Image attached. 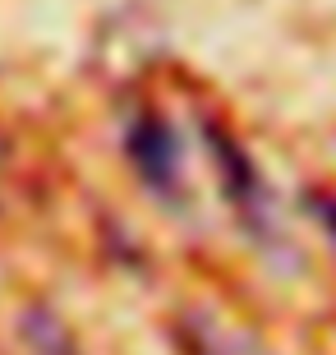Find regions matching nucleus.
Returning <instances> with one entry per match:
<instances>
[{
	"label": "nucleus",
	"instance_id": "nucleus-1",
	"mask_svg": "<svg viewBox=\"0 0 336 355\" xmlns=\"http://www.w3.org/2000/svg\"><path fill=\"white\" fill-rule=\"evenodd\" d=\"M203 139H207V153H212V166H217V175H221V194H226V203L235 208L240 226H245L267 254H290L285 231H281V212H276V198H272V189L263 184L254 157H249L221 125H207Z\"/></svg>",
	"mask_w": 336,
	"mask_h": 355
},
{
	"label": "nucleus",
	"instance_id": "nucleus-5",
	"mask_svg": "<svg viewBox=\"0 0 336 355\" xmlns=\"http://www.w3.org/2000/svg\"><path fill=\"white\" fill-rule=\"evenodd\" d=\"M309 208H313V217L323 222V231L332 236V245H336V198H332V194H313Z\"/></svg>",
	"mask_w": 336,
	"mask_h": 355
},
{
	"label": "nucleus",
	"instance_id": "nucleus-2",
	"mask_svg": "<svg viewBox=\"0 0 336 355\" xmlns=\"http://www.w3.org/2000/svg\"><path fill=\"white\" fill-rule=\"evenodd\" d=\"M125 144H130L134 171L143 175L148 189H157L161 198H180L184 194V162H180V144H175V130L157 111H139L125 130Z\"/></svg>",
	"mask_w": 336,
	"mask_h": 355
},
{
	"label": "nucleus",
	"instance_id": "nucleus-3",
	"mask_svg": "<svg viewBox=\"0 0 336 355\" xmlns=\"http://www.w3.org/2000/svg\"><path fill=\"white\" fill-rule=\"evenodd\" d=\"M180 342H184V355H272L263 342L245 337L240 328H231L212 314H184Z\"/></svg>",
	"mask_w": 336,
	"mask_h": 355
},
{
	"label": "nucleus",
	"instance_id": "nucleus-4",
	"mask_svg": "<svg viewBox=\"0 0 336 355\" xmlns=\"http://www.w3.org/2000/svg\"><path fill=\"white\" fill-rule=\"evenodd\" d=\"M24 337H28V346H33V355H78L74 342H69V332L60 328L46 309H33V314L24 318Z\"/></svg>",
	"mask_w": 336,
	"mask_h": 355
}]
</instances>
